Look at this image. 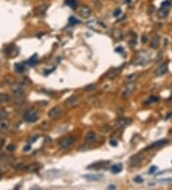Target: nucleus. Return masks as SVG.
I'll return each instance as SVG.
<instances>
[{
  "label": "nucleus",
  "mask_w": 172,
  "mask_h": 190,
  "mask_svg": "<svg viewBox=\"0 0 172 190\" xmlns=\"http://www.w3.org/2000/svg\"><path fill=\"white\" fill-rule=\"evenodd\" d=\"M135 88H136V85L134 84V83H129L128 85L123 89L122 96H123V98H127V97H129V96L134 92Z\"/></svg>",
  "instance_id": "f257e3e1"
},
{
  "label": "nucleus",
  "mask_w": 172,
  "mask_h": 190,
  "mask_svg": "<svg viewBox=\"0 0 172 190\" xmlns=\"http://www.w3.org/2000/svg\"><path fill=\"white\" fill-rule=\"evenodd\" d=\"M24 119L27 122H35L37 119V110L35 109L28 110L24 115Z\"/></svg>",
  "instance_id": "f03ea898"
},
{
  "label": "nucleus",
  "mask_w": 172,
  "mask_h": 190,
  "mask_svg": "<svg viewBox=\"0 0 172 190\" xmlns=\"http://www.w3.org/2000/svg\"><path fill=\"white\" fill-rule=\"evenodd\" d=\"M75 142V138L72 136H67L64 137L63 139L59 141V147L62 149H67V148L71 147L73 145V143Z\"/></svg>",
  "instance_id": "7ed1b4c3"
},
{
  "label": "nucleus",
  "mask_w": 172,
  "mask_h": 190,
  "mask_svg": "<svg viewBox=\"0 0 172 190\" xmlns=\"http://www.w3.org/2000/svg\"><path fill=\"white\" fill-rule=\"evenodd\" d=\"M79 14H80L81 17H83V18H87V17H89L90 15H91V9L89 8V7L87 6H81L80 7V9H79Z\"/></svg>",
  "instance_id": "20e7f679"
},
{
  "label": "nucleus",
  "mask_w": 172,
  "mask_h": 190,
  "mask_svg": "<svg viewBox=\"0 0 172 190\" xmlns=\"http://www.w3.org/2000/svg\"><path fill=\"white\" fill-rule=\"evenodd\" d=\"M167 69H168V65L167 63H163L162 65H160L159 67L156 69L155 71V75L156 76H163L167 72Z\"/></svg>",
  "instance_id": "39448f33"
},
{
  "label": "nucleus",
  "mask_w": 172,
  "mask_h": 190,
  "mask_svg": "<svg viewBox=\"0 0 172 190\" xmlns=\"http://www.w3.org/2000/svg\"><path fill=\"white\" fill-rule=\"evenodd\" d=\"M83 178L88 180V181H92V182H96V181H100L103 179V175L102 174H90V175H85L83 176Z\"/></svg>",
  "instance_id": "423d86ee"
},
{
  "label": "nucleus",
  "mask_w": 172,
  "mask_h": 190,
  "mask_svg": "<svg viewBox=\"0 0 172 190\" xmlns=\"http://www.w3.org/2000/svg\"><path fill=\"white\" fill-rule=\"evenodd\" d=\"M60 113H61V109L58 108V107H55V108H53L52 110H50L49 113H48V115H49L50 118L55 119V118H56L57 116H59Z\"/></svg>",
  "instance_id": "0eeeda50"
},
{
  "label": "nucleus",
  "mask_w": 172,
  "mask_h": 190,
  "mask_svg": "<svg viewBox=\"0 0 172 190\" xmlns=\"http://www.w3.org/2000/svg\"><path fill=\"white\" fill-rule=\"evenodd\" d=\"M10 126V121L6 118H2L0 120V132H6Z\"/></svg>",
  "instance_id": "6e6552de"
},
{
  "label": "nucleus",
  "mask_w": 172,
  "mask_h": 190,
  "mask_svg": "<svg viewBox=\"0 0 172 190\" xmlns=\"http://www.w3.org/2000/svg\"><path fill=\"white\" fill-rule=\"evenodd\" d=\"M167 14H168V9L161 7V9L158 11V16L161 17V18H165V17L167 16Z\"/></svg>",
  "instance_id": "1a4fd4ad"
},
{
  "label": "nucleus",
  "mask_w": 172,
  "mask_h": 190,
  "mask_svg": "<svg viewBox=\"0 0 172 190\" xmlns=\"http://www.w3.org/2000/svg\"><path fill=\"white\" fill-rule=\"evenodd\" d=\"M95 138H96V135H95V133H93V132H89L85 135V141L87 143H92L93 141L95 140Z\"/></svg>",
  "instance_id": "9d476101"
},
{
  "label": "nucleus",
  "mask_w": 172,
  "mask_h": 190,
  "mask_svg": "<svg viewBox=\"0 0 172 190\" xmlns=\"http://www.w3.org/2000/svg\"><path fill=\"white\" fill-rule=\"evenodd\" d=\"M47 9H48V5L43 4V5H40V6L37 7L36 12H37V14H43V13H45V12L47 11Z\"/></svg>",
  "instance_id": "9b49d317"
},
{
  "label": "nucleus",
  "mask_w": 172,
  "mask_h": 190,
  "mask_svg": "<svg viewBox=\"0 0 172 190\" xmlns=\"http://www.w3.org/2000/svg\"><path fill=\"white\" fill-rule=\"evenodd\" d=\"M77 99H78V97H77L76 95H73V96L69 97V98L66 100V105H67V106H73V105H75V103H76Z\"/></svg>",
  "instance_id": "f8f14e48"
},
{
  "label": "nucleus",
  "mask_w": 172,
  "mask_h": 190,
  "mask_svg": "<svg viewBox=\"0 0 172 190\" xmlns=\"http://www.w3.org/2000/svg\"><path fill=\"white\" fill-rule=\"evenodd\" d=\"M122 170H123L122 164H117V165H114L111 167V171L113 172L114 174H118V173H120Z\"/></svg>",
  "instance_id": "ddd939ff"
},
{
  "label": "nucleus",
  "mask_w": 172,
  "mask_h": 190,
  "mask_svg": "<svg viewBox=\"0 0 172 190\" xmlns=\"http://www.w3.org/2000/svg\"><path fill=\"white\" fill-rule=\"evenodd\" d=\"M12 92H13L15 95H20V94L23 92V88L20 86H15L12 87Z\"/></svg>",
  "instance_id": "4468645a"
},
{
  "label": "nucleus",
  "mask_w": 172,
  "mask_h": 190,
  "mask_svg": "<svg viewBox=\"0 0 172 190\" xmlns=\"http://www.w3.org/2000/svg\"><path fill=\"white\" fill-rule=\"evenodd\" d=\"M137 77H138V74H131V75H129L128 77H127V79H126V83H127V84H129V83H134V82H136Z\"/></svg>",
  "instance_id": "2eb2a0df"
},
{
  "label": "nucleus",
  "mask_w": 172,
  "mask_h": 190,
  "mask_svg": "<svg viewBox=\"0 0 172 190\" xmlns=\"http://www.w3.org/2000/svg\"><path fill=\"white\" fill-rule=\"evenodd\" d=\"M65 4L68 5L70 8H72V9H76L77 8V1L76 0H66Z\"/></svg>",
  "instance_id": "dca6fc26"
},
{
  "label": "nucleus",
  "mask_w": 172,
  "mask_h": 190,
  "mask_svg": "<svg viewBox=\"0 0 172 190\" xmlns=\"http://www.w3.org/2000/svg\"><path fill=\"white\" fill-rule=\"evenodd\" d=\"M158 45H159V37L156 36V37H154L153 38H152V40H151V47H152V48H157Z\"/></svg>",
  "instance_id": "f3484780"
},
{
  "label": "nucleus",
  "mask_w": 172,
  "mask_h": 190,
  "mask_svg": "<svg viewBox=\"0 0 172 190\" xmlns=\"http://www.w3.org/2000/svg\"><path fill=\"white\" fill-rule=\"evenodd\" d=\"M37 55H34L33 57H32L31 59L28 61V63L30 64V65H35L36 63H37Z\"/></svg>",
  "instance_id": "a211bd4d"
},
{
  "label": "nucleus",
  "mask_w": 172,
  "mask_h": 190,
  "mask_svg": "<svg viewBox=\"0 0 172 190\" xmlns=\"http://www.w3.org/2000/svg\"><path fill=\"white\" fill-rule=\"evenodd\" d=\"M10 100V96L8 94H0V102H6Z\"/></svg>",
  "instance_id": "6ab92c4d"
},
{
  "label": "nucleus",
  "mask_w": 172,
  "mask_h": 190,
  "mask_svg": "<svg viewBox=\"0 0 172 190\" xmlns=\"http://www.w3.org/2000/svg\"><path fill=\"white\" fill-rule=\"evenodd\" d=\"M78 23H80V21L78 20L77 18H75V17H70L69 18V25H71V26H73L75 24H78Z\"/></svg>",
  "instance_id": "aec40b11"
},
{
  "label": "nucleus",
  "mask_w": 172,
  "mask_h": 190,
  "mask_svg": "<svg viewBox=\"0 0 172 190\" xmlns=\"http://www.w3.org/2000/svg\"><path fill=\"white\" fill-rule=\"evenodd\" d=\"M171 6V1H169V0H166V1H164L163 3H162V7H164V8H169V7Z\"/></svg>",
  "instance_id": "412c9836"
},
{
  "label": "nucleus",
  "mask_w": 172,
  "mask_h": 190,
  "mask_svg": "<svg viewBox=\"0 0 172 190\" xmlns=\"http://www.w3.org/2000/svg\"><path fill=\"white\" fill-rule=\"evenodd\" d=\"M167 141L166 140H160V141H157V142H155L153 145L151 146V147H156V146H161V145H164L165 143H166Z\"/></svg>",
  "instance_id": "4be33fe9"
},
{
  "label": "nucleus",
  "mask_w": 172,
  "mask_h": 190,
  "mask_svg": "<svg viewBox=\"0 0 172 190\" xmlns=\"http://www.w3.org/2000/svg\"><path fill=\"white\" fill-rule=\"evenodd\" d=\"M127 123H129L128 119H122V120L119 121V125H121V126H125Z\"/></svg>",
  "instance_id": "5701e85b"
},
{
  "label": "nucleus",
  "mask_w": 172,
  "mask_h": 190,
  "mask_svg": "<svg viewBox=\"0 0 172 190\" xmlns=\"http://www.w3.org/2000/svg\"><path fill=\"white\" fill-rule=\"evenodd\" d=\"M15 69H16L18 72H22V71L24 70V67H23V65H19V64H16V65H15Z\"/></svg>",
  "instance_id": "b1692460"
},
{
  "label": "nucleus",
  "mask_w": 172,
  "mask_h": 190,
  "mask_svg": "<svg viewBox=\"0 0 172 190\" xmlns=\"http://www.w3.org/2000/svg\"><path fill=\"white\" fill-rule=\"evenodd\" d=\"M122 12V11H121V9H117L116 11H115V12H114V16H118L120 13Z\"/></svg>",
  "instance_id": "393cba45"
},
{
  "label": "nucleus",
  "mask_w": 172,
  "mask_h": 190,
  "mask_svg": "<svg viewBox=\"0 0 172 190\" xmlns=\"http://www.w3.org/2000/svg\"><path fill=\"white\" fill-rule=\"evenodd\" d=\"M156 170H157V167H156V166H153V167H151V168H150V170H149V173H150V174H152V173H154V172L156 171Z\"/></svg>",
  "instance_id": "a878e982"
},
{
  "label": "nucleus",
  "mask_w": 172,
  "mask_h": 190,
  "mask_svg": "<svg viewBox=\"0 0 172 190\" xmlns=\"http://www.w3.org/2000/svg\"><path fill=\"white\" fill-rule=\"evenodd\" d=\"M116 52H117V53H123V47H117V48H116Z\"/></svg>",
  "instance_id": "bb28decb"
},
{
  "label": "nucleus",
  "mask_w": 172,
  "mask_h": 190,
  "mask_svg": "<svg viewBox=\"0 0 172 190\" xmlns=\"http://www.w3.org/2000/svg\"><path fill=\"white\" fill-rule=\"evenodd\" d=\"M135 182H137L138 184H140V183H141V182H142V180H141V177H136V178H135Z\"/></svg>",
  "instance_id": "cd10ccee"
},
{
  "label": "nucleus",
  "mask_w": 172,
  "mask_h": 190,
  "mask_svg": "<svg viewBox=\"0 0 172 190\" xmlns=\"http://www.w3.org/2000/svg\"><path fill=\"white\" fill-rule=\"evenodd\" d=\"M110 143H111V145H112V146H117V145H118L117 141H115V140H111Z\"/></svg>",
  "instance_id": "c85d7f7f"
},
{
  "label": "nucleus",
  "mask_w": 172,
  "mask_h": 190,
  "mask_svg": "<svg viewBox=\"0 0 172 190\" xmlns=\"http://www.w3.org/2000/svg\"><path fill=\"white\" fill-rule=\"evenodd\" d=\"M13 149H14V146H13V145H10V146L8 147V150H9V151H12Z\"/></svg>",
  "instance_id": "c756f323"
},
{
  "label": "nucleus",
  "mask_w": 172,
  "mask_h": 190,
  "mask_svg": "<svg viewBox=\"0 0 172 190\" xmlns=\"http://www.w3.org/2000/svg\"><path fill=\"white\" fill-rule=\"evenodd\" d=\"M30 149H31V146H30V145H27V146H26V147L24 148V151L26 152L27 150H30Z\"/></svg>",
  "instance_id": "7c9ffc66"
},
{
  "label": "nucleus",
  "mask_w": 172,
  "mask_h": 190,
  "mask_svg": "<svg viewBox=\"0 0 172 190\" xmlns=\"http://www.w3.org/2000/svg\"><path fill=\"white\" fill-rule=\"evenodd\" d=\"M146 40H147V37H142V38H141V41H142V42H145Z\"/></svg>",
  "instance_id": "2f4dec72"
},
{
  "label": "nucleus",
  "mask_w": 172,
  "mask_h": 190,
  "mask_svg": "<svg viewBox=\"0 0 172 190\" xmlns=\"http://www.w3.org/2000/svg\"><path fill=\"white\" fill-rule=\"evenodd\" d=\"M94 87H95V86L93 85V86H88V87H86V89H87V90H89V88H94Z\"/></svg>",
  "instance_id": "473e14b6"
},
{
  "label": "nucleus",
  "mask_w": 172,
  "mask_h": 190,
  "mask_svg": "<svg viewBox=\"0 0 172 190\" xmlns=\"http://www.w3.org/2000/svg\"><path fill=\"white\" fill-rule=\"evenodd\" d=\"M109 188H115V186H114V185H110Z\"/></svg>",
  "instance_id": "72a5a7b5"
},
{
  "label": "nucleus",
  "mask_w": 172,
  "mask_h": 190,
  "mask_svg": "<svg viewBox=\"0 0 172 190\" xmlns=\"http://www.w3.org/2000/svg\"><path fill=\"white\" fill-rule=\"evenodd\" d=\"M1 177H2V174H1V173H0V178H1Z\"/></svg>",
  "instance_id": "f704fd0d"
}]
</instances>
